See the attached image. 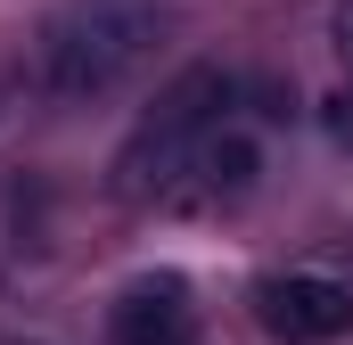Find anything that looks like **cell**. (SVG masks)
Segmentation results:
<instances>
[{
    "mask_svg": "<svg viewBox=\"0 0 353 345\" xmlns=\"http://www.w3.org/2000/svg\"><path fill=\"white\" fill-rule=\"evenodd\" d=\"M165 25H173V0H58L33 33V75L50 99H99L148 66Z\"/></svg>",
    "mask_w": 353,
    "mask_h": 345,
    "instance_id": "cell-1",
    "label": "cell"
},
{
    "mask_svg": "<svg viewBox=\"0 0 353 345\" xmlns=\"http://www.w3.org/2000/svg\"><path fill=\"white\" fill-rule=\"evenodd\" d=\"M230 99H239V83H230L222 66H189V75H173L165 99L148 107V124L132 132V148L115 157V181H123L132 197L173 189L181 172H189V157H197V140L222 124V107H230Z\"/></svg>",
    "mask_w": 353,
    "mask_h": 345,
    "instance_id": "cell-2",
    "label": "cell"
},
{
    "mask_svg": "<svg viewBox=\"0 0 353 345\" xmlns=\"http://www.w3.org/2000/svg\"><path fill=\"white\" fill-rule=\"evenodd\" d=\"M255 313L279 345H329L353 329V288L321 279V271H288V279H263L255 288Z\"/></svg>",
    "mask_w": 353,
    "mask_h": 345,
    "instance_id": "cell-3",
    "label": "cell"
},
{
    "mask_svg": "<svg viewBox=\"0 0 353 345\" xmlns=\"http://www.w3.org/2000/svg\"><path fill=\"white\" fill-rule=\"evenodd\" d=\"M115 345H197V313L181 279H140L115 304Z\"/></svg>",
    "mask_w": 353,
    "mask_h": 345,
    "instance_id": "cell-4",
    "label": "cell"
},
{
    "mask_svg": "<svg viewBox=\"0 0 353 345\" xmlns=\"http://www.w3.org/2000/svg\"><path fill=\"white\" fill-rule=\"evenodd\" d=\"M189 172H197V181H205L214 197H239V189L255 181V140H247V132H222V124H214V132L197 140Z\"/></svg>",
    "mask_w": 353,
    "mask_h": 345,
    "instance_id": "cell-5",
    "label": "cell"
},
{
    "mask_svg": "<svg viewBox=\"0 0 353 345\" xmlns=\"http://www.w3.org/2000/svg\"><path fill=\"white\" fill-rule=\"evenodd\" d=\"M337 58H345V75H353V0L337 8Z\"/></svg>",
    "mask_w": 353,
    "mask_h": 345,
    "instance_id": "cell-6",
    "label": "cell"
}]
</instances>
